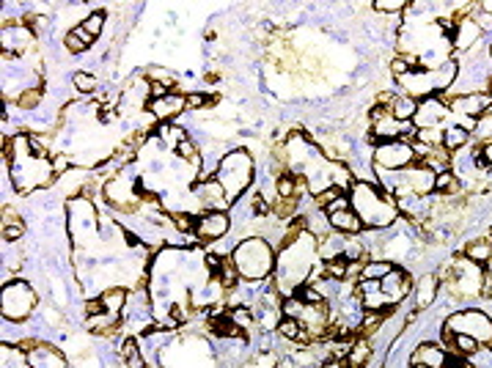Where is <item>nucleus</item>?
I'll return each instance as SVG.
<instances>
[{
    "label": "nucleus",
    "mask_w": 492,
    "mask_h": 368,
    "mask_svg": "<svg viewBox=\"0 0 492 368\" xmlns=\"http://www.w3.org/2000/svg\"><path fill=\"white\" fill-rule=\"evenodd\" d=\"M327 223L333 231L344 234V236H352V234H360L363 231V220L358 217L355 209H344V212H336V214H327Z\"/></svg>",
    "instance_id": "obj_12"
},
{
    "label": "nucleus",
    "mask_w": 492,
    "mask_h": 368,
    "mask_svg": "<svg viewBox=\"0 0 492 368\" xmlns=\"http://www.w3.org/2000/svg\"><path fill=\"white\" fill-rule=\"evenodd\" d=\"M253 368H278V358L272 355V352H261V355H256V360H253Z\"/></svg>",
    "instance_id": "obj_36"
},
{
    "label": "nucleus",
    "mask_w": 492,
    "mask_h": 368,
    "mask_svg": "<svg viewBox=\"0 0 492 368\" xmlns=\"http://www.w3.org/2000/svg\"><path fill=\"white\" fill-rule=\"evenodd\" d=\"M479 36H482V25L476 19H465L462 17L457 30H454V50H468Z\"/></svg>",
    "instance_id": "obj_14"
},
{
    "label": "nucleus",
    "mask_w": 492,
    "mask_h": 368,
    "mask_svg": "<svg viewBox=\"0 0 492 368\" xmlns=\"http://www.w3.org/2000/svg\"><path fill=\"white\" fill-rule=\"evenodd\" d=\"M471 141V130L462 127V124H451V127H443V146L449 152H460L465 149V143Z\"/></svg>",
    "instance_id": "obj_15"
},
{
    "label": "nucleus",
    "mask_w": 492,
    "mask_h": 368,
    "mask_svg": "<svg viewBox=\"0 0 492 368\" xmlns=\"http://www.w3.org/2000/svg\"><path fill=\"white\" fill-rule=\"evenodd\" d=\"M232 228V217L229 212H221V209H209L204 214H198L196 220V236L204 239V242H218L229 234Z\"/></svg>",
    "instance_id": "obj_7"
},
{
    "label": "nucleus",
    "mask_w": 492,
    "mask_h": 368,
    "mask_svg": "<svg viewBox=\"0 0 492 368\" xmlns=\"http://www.w3.org/2000/svg\"><path fill=\"white\" fill-rule=\"evenodd\" d=\"M149 108H152V113H154L157 121H171V119H176L182 110H187V96L171 91V94L163 96V99H152Z\"/></svg>",
    "instance_id": "obj_9"
},
{
    "label": "nucleus",
    "mask_w": 492,
    "mask_h": 368,
    "mask_svg": "<svg viewBox=\"0 0 492 368\" xmlns=\"http://www.w3.org/2000/svg\"><path fill=\"white\" fill-rule=\"evenodd\" d=\"M465 258L473 261V264H487L492 258V242L487 236H479L473 239L468 247H465Z\"/></svg>",
    "instance_id": "obj_19"
},
{
    "label": "nucleus",
    "mask_w": 492,
    "mask_h": 368,
    "mask_svg": "<svg viewBox=\"0 0 492 368\" xmlns=\"http://www.w3.org/2000/svg\"><path fill=\"white\" fill-rule=\"evenodd\" d=\"M374 8L380 14H402L407 8V3H402V0H380V3H374Z\"/></svg>",
    "instance_id": "obj_34"
},
{
    "label": "nucleus",
    "mask_w": 492,
    "mask_h": 368,
    "mask_svg": "<svg viewBox=\"0 0 492 368\" xmlns=\"http://www.w3.org/2000/svg\"><path fill=\"white\" fill-rule=\"evenodd\" d=\"M410 368H429V366H410Z\"/></svg>",
    "instance_id": "obj_42"
},
{
    "label": "nucleus",
    "mask_w": 492,
    "mask_h": 368,
    "mask_svg": "<svg viewBox=\"0 0 492 368\" xmlns=\"http://www.w3.org/2000/svg\"><path fill=\"white\" fill-rule=\"evenodd\" d=\"M232 261L240 269V278L264 280L275 267V253L261 236H250V239L237 245V250L232 253Z\"/></svg>",
    "instance_id": "obj_2"
},
{
    "label": "nucleus",
    "mask_w": 492,
    "mask_h": 368,
    "mask_svg": "<svg viewBox=\"0 0 492 368\" xmlns=\"http://www.w3.org/2000/svg\"><path fill=\"white\" fill-rule=\"evenodd\" d=\"M457 72H460L457 61H443V63L432 72V85H435V88H449V85L454 83Z\"/></svg>",
    "instance_id": "obj_22"
},
{
    "label": "nucleus",
    "mask_w": 492,
    "mask_h": 368,
    "mask_svg": "<svg viewBox=\"0 0 492 368\" xmlns=\"http://www.w3.org/2000/svg\"><path fill=\"white\" fill-rule=\"evenodd\" d=\"M28 363L33 368H66V360L58 349L47 347V344H39L30 355H28Z\"/></svg>",
    "instance_id": "obj_13"
},
{
    "label": "nucleus",
    "mask_w": 492,
    "mask_h": 368,
    "mask_svg": "<svg viewBox=\"0 0 492 368\" xmlns=\"http://www.w3.org/2000/svg\"><path fill=\"white\" fill-rule=\"evenodd\" d=\"M69 165H72V160H69L66 154H55V157H52V171H55V174H66Z\"/></svg>",
    "instance_id": "obj_39"
},
{
    "label": "nucleus",
    "mask_w": 492,
    "mask_h": 368,
    "mask_svg": "<svg viewBox=\"0 0 492 368\" xmlns=\"http://www.w3.org/2000/svg\"><path fill=\"white\" fill-rule=\"evenodd\" d=\"M207 105H209L207 94H187V110H201Z\"/></svg>",
    "instance_id": "obj_38"
},
{
    "label": "nucleus",
    "mask_w": 492,
    "mask_h": 368,
    "mask_svg": "<svg viewBox=\"0 0 492 368\" xmlns=\"http://www.w3.org/2000/svg\"><path fill=\"white\" fill-rule=\"evenodd\" d=\"M215 179L223 184L229 201L240 198V195L245 192V187L250 184V179H253V163H250V157H247L243 149H240V152H232L229 157L221 160V168H218Z\"/></svg>",
    "instance_id": "obj_3"
},
{
    "label": "nucleus",
    "mask_w": 492,
    "mask_h": 368,
    "mask_svg": "<svg viewBox=\"0 0 492 368\" xmlns=\"http://www.w3.org/2000/svg\"><path fill=\"white\" fill-rule=\"evenodd\" d=\"M17 223H19V217H17V212L6 206V209H3V225H17Z\"/></svg>",
    "instance_id": "obj_40"
},
{
    "label": "nucleus",
    "mask_w": 492,
    "mask_h": 368,
    "mask_svg": "<svg viewBox=\"0 0 492 368\" xmlns=\"http://www.w3.org/2000/svg\"><path fill=\"white\" fill-rule=\"evenodd\" d=\"M196 220L198 217H193V214H187V212H174V225L182 231V234H196Z\"/></svg>",
    "instance_id": "obj_32"
},
{
    "label": "nucleus",
    "mask_w": 492,
    "mask_h": 368,
    "mask_svg": "<svg viewBox=\"0 0 492 368\" xmlns=\"http://www.w3.org/2000/svg\"><path fill=\"white\" fill-rule=\"evenodd\" d=\"M369 358H371V344H369V338H358V341L352 344V352H349V358H347V366L363 368L369 363Z\"/></svg>",
    "instance_id": "obj_23"
},
{
    "label": "nucleus",
    "mask_w": 492,
    "mask_h": 368,
    "mask_svg": "<svg viewBox=\"0 0 492 368\" xmlns=\"http://www.w3.org/2000/svg\"><path fill=\"white\" fill-rule=\"evenodd\" d=\"M446 363H449V355H446V349L438 347V344H421V347L413 352V358H410V366L446 368Z\"/></svg>",
    "instance_id": "obj_11"
},
{
    "label": "nucleus",
    "mask_w": 492,
    "mask_h": 368,
    "mask_svg": "<svg viewBox=\"0 0 492 368\" xmlns=\"http://www.w3.org/2000/svg\"><path fill=\"white\" fill-rule=\"evenodd\" d=\"M393 272V264L391 261H382V258H377V261H366V267H363V278L360 280H382V278H388Z\"/></svg>",
    "instance_id": "obj_24"
},
{
    "label": "nucleus",
    "mask_w": 492,
    "mask_h": 368,
    "mask_svg": "<svg viewBox=\"0 0 492 368\" xmlns=\"http://www.w3.org/2000/svg\"><path fill=\"white\" fill-rule=\"evenodd\" d=\"M278 333L286 338V341H297V344H311V336L305 333V327H303V322L300 319H280L278 322Z\"/></svg>",
    "instance_id": "obj_16"
},
{
    "label": "nucleus",
    "mask_w": 492,
    "mask_h": 368,
    "mask_svg": "<svg viewBox=\"0 0 492 368\" xmlns=\"http://www.w3.org/2000/svg\"><path fill=\"white\" fill-rule=\"evenodd\" d=\"M63 44H66V50H69V52H83V50H88V47L94 44V36H91L83 25H74V28L66 33Z\"/></svg>",
    "instance_id": "obj_17"
},
{
    "label": "nucleus",
    "mask_w": 492,
    "mask_h": 368,
    "mask_svg": "<svg viewBox=\"0 0 492 368\" xmlns=\"http://www.w3.org/2000/svg\"><path fill=\"white\" fill-rule=\"evenodd\" d=\"M454 333H462V336H471L476 338L479 344H492V319L482 311H462V314H454L449 316L446 322Z\"/></svg>",
    "instance_id": "obj_4"
},
{
    "label": "nucleus",
    "mask_w": 492,
    "mask_h": 368,
    "mask_svg": "<svg viewBox=\"0 0 492 368\" xmlns=\"http://www.w3.org/2000/svg\"><path fill=\"white\" fill-rule=\"evenodd\" d=\"M39 99H41V88H33V91H25L22 96H19V108H36L39 105Z\"/></svg>",
    "instance_id": "obj_35"
},
{
    "label": "nucleus",
    "mask_w": 492,
    "mask_h": 368,
    "mask_svg": "<svg viewBox=\"0 0 492 368\" xmlns=\"http://www.w3.org/2000/svg\"><path fill=\"white\" fill-rule=\"evenodd\" d=\"M3 303H6L3 305V316L11 319V322H19L33 311L36 294H33V289H28V283L14 280V283H8L3 289Z\"/></svg>",
    "instance_id": "obj_6"
},
{
    "label": "nucleus",
    "mask_w": 492,
    "mask_h": 368,
    "mask_svg": "<svg viewBox=\"0 0 492 368\" xmlns=\"http://www.w3.org/2000/svg\"><path fill=\"white\" fill-rule=\"evenodd\" d=\"M380 289H382V294L388 297V303H391V305H396L399 300H404V297L410 294L413 283H410V275H407V272L393 269L388 278H382V280H380Z\"/></svg>",
    "instance_id": "obj_10"
},
{
    "label": "nucleus",
    "mask_w": 492,
    "mask_h": 368,
    "mask_svg": "<svg viewBox=\"0 0 492 368\" xmlns=\"http://www.w3.org/2000/svg\"><path fill=\"white\" fill-rule=\"evenodd\" d=\"M72 83H74V88L80 91V94H91V91H96V77L94 74H88V72H74V77H72Z\"/></svg>",
    "instance_id": "obj_29"
},
{
    "label": "nucleus",
    "mask_w": 492,
    "mask_h": 368,
    "mask_svg": "<svg viewBox=\"0 0 492 368\" xmlns=\"http://www.w3.org/2000/svg\"><path fill=\"white\" fill-rule=\"evenodd\" d=\"M435 192L440 195H457L460 192V176L454 171H443L435 176Z\"/></svg>",
    "instance_id": "obj_26"
},
{
    "label": "nucleus",
    "mask_w": 492,
    "mask_h": 368,
    "mask_svg": "<svg viewBox=\"0 0 492 368\" xmlns=\"http://www.w3.org/2000/svg\"><path fill=\"white\" fill-rule=\"evenodd\" d=\"M174 149H176V154H179L182 160H187V163H198V160H201V157H198V149L193 146V141H190V138L179 141Z\"/></svg>",
    "instance_id": "obj_30"
},
{
    "label": "nucleus",
    "mask_w": 492,
    "mask_h": 368,
    "mask_svg": "<svg viewBox=\"0 0 492 368\" xmlns=\"http://www.w3.org/2000/svg\"><path fill=\"white\" fill-rule=\"evenodd\" d=\"M487 94H490V99H492V77H490V85H487Z\"/></svg>",
    "instance_id": "obj_41"
},
{
    "label": "nucleus",
    "mask_w": 492,
    "mask_h": 368,
    "mask_svg": "<svg viewBox=\"0 0 492 368\" xmlns=\"http://www.w3.org/2000/svg\"><path fill=\"white\" fill-rule=\"evenodd\" d=\"M352 203L363 228H385L396 220V201L388 190H380L369 182H352Z\"/></svg>",
    "instance_id": "obj_1"
},
{
    "label": "nucleus",
    "mask_w": 492,
    "mask_h": 368,
    "mask_svg": "<svg viewBox=\"0 0 492 368\" xmlns=\"http://www.w3.org/2000/svg\"><path fill=\"white\" fill-rule=\"evenodd\" d=\"M99 300H102V305H105L107 314H119V311H124V305H127V292H124V289H107Z\"/></svg>",
    "instance_id": "obj_25"
},
{
    "label": "nucleus",
    "mask_w": 492,
    "mask_h": 368,
    "mask_svg": "<svg viewBox=\"0 0 492 368\" xmlns=\"http://www.w3.org/2000/svg\"><path fill=\"white\" fill-rule=\"evenodd\" d=\"M438 289H440L438 275H424V278L418 280V308L432 305V303H435V297H438Z\"/></svg>",
    "instance_id": "obj_20"
},
{
    "label": "nucleus",
    "mask_w": 492,
    "mask_h": 368,
    "mask_svg": "<svg viewBox=\"0 0 492 368\" xmlns=\"http://www.w3.org/2000/svg\"><path fill=\"white\" fill-rule=\"evenodd\" d=\"M490 55H492V47H490Z\"/></svg>",
    "instance_id": "obj_43"
},
{
    "label": "nucleus",
    "mask_w": 492,
    "mask_h": 368,
    "mask_svg": "<svg viewBox=\"0 0 492 368\" xmlns=\"http://www.w3.org/2000/svg\"><path fill=\"white\" fill-rule=\"evenodd\" d=\"M391 116H393L396 121H402V124H404V121H413V119L418 116V102H416L413 96H407V94H404V96H396V102L391 105Z\"/></svg>",
    "instance_id": "obj_18"
},
{
    "label": "nucleus",
    "mask_w": 492,
    "mask_h": 368,
    "mask_svg": "<svg viewBox=\"0 0 492 368\" xmlns=\"http://www.w3.org/2000/svg\"><path fill=\"white\" fill-rule=\"evenodd\" d=\"M215 280H221V286L229 289V292H234V289L240 286V269L234 267L232 258H223V261H221V269L215 272Z\"/></svg>",
    "instance_id": "obj_21"
},
{
    "label": "nucleus",
    "mask_w": 492,
    "mask_h": 368,
    "mask_svg": "<svg viewBox=\"0 0 492 368\" xmlns=\"http://www.w3.org/2000/svg\"><path fill=\"white\" fill-rule=\"evenodd\" d=\"M275 190H278V198H297V195H294V174H291V176H289V174L280 176V179L275 182Z\"/></svg>",
    "instance_id": "obj_33"
},
{
    "label": "nucleus",
    "mask_w": 492,
    "mask_h": 368,
    "mask_svg": "<svg viewBox=\"0 0 492 368\" xmlns=\"http://www.w3.org/2000/svg\"><path fill=\"white\" fill-rule=\"evenodd\" d=\"M492 108V99L490 94H462V96H454L451 99V110L454 113H460V116H471L473 121L482 116V113H487Z\"/></svg>",
    "instance_id": "obj_8"
},
{
    "label": "nucleus",
    "mask_w": 492,
    "mask_h": 368,
    "mask_svg": "<svg viewBox=\"0 0 492 368\" xmlns=\"http://www.w3.org/2000/svg\"><path fill=\"white\" fill-rule=\"evenodd\" d=\"M416 163L418 160H416L413 143H404V141L382 143L374 152V168H380V171H404V168H410Z\"/></svg>",
    "instance_id": "obj_5"
},
{
    "label": "nucleus",
    "mask_w": 492,
    "mask_h": 368,
    "mask_svg": "<svg viewBox=\"0 0 492 368\" xmlns=\"http://www.w3.org/2000/svg\"><path fill=\"white\" fill-rule=\"evenodd\" d=\"M22 234H25V225H22V223H17V225H3V239H6V242H17Z\"/></svg>",
    "instance_id": "obj_37"
},
{
    "label": "nucleus",
    "mask_w": 492,
    "mask_h": 368,
    "mask_svg": "<svg viewBox=\"0 0 492 368\" xmlns=\"http://www.w3.org/2000/svg\"><path fill=\"white\" fill-rule=\"evenodd\" d=\"M83 28L96 39L99 33H102V28H105V14L102 11H94V14H88L85 17V22H83Z\"/></svg>",
    "instance_id": "obj_31"
},
{
    "label": "nucleus",
    "mask_w": 492,
    "mask_h": 368,
    "mask_svg": "<svg viewBox=\"0 0 492 368\" xmlns=\"http://www.w3.org/2000/svg\"><path fill=\"white\" fill-rule=\"evenodd\" d=\"M305 308H308V305H305L300 297H286V300L280 303V314H283L286 319H303Z\"/></svg>",
    "instance_id": "obj_28"
},
{
    "label": "nucleus",
    "mask_w": 492,
    "mask_h": 368,
    "mask_svg": "<svg viewBox=\"0 0 492 368\" xmlns=\"http://www.w3.org/2000/svg\"><path fill=\"white\" fill-rule=\"evenodd\" d=\"M229 319H232V322H234V325H237L243 333H245V330H250V327L256 325V316L250 314V308H245V305H237V308H232V311H229Z\"/></svg>",
    "instance_id": "obj_27"
}]
</instances>
